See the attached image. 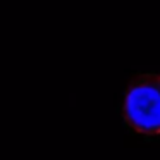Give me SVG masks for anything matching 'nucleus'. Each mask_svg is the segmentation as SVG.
I'll return each mask as SVG.
<instances>
[{"mask_svg":"<svg viewBox=\"0 0 160 160\" xmlns=\"http://www.w3.org/2000/svg\"><path fill=\"white\" fill-rule=\"evenodd\" d=\"M122 117L134 132L160 134V74L145 72L131 81L122 103Z\"/></svg>","mask_w":160,"mask_h":160,"instance_id":"nucleus-1","label":"nucleus"}]
</instances>
